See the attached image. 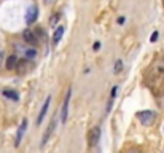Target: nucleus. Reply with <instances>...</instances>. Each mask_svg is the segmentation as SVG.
Segmentation results:
<instances>
[{
	"label": "nucleus",
	"instance_id": "f257e3e1",
	"mask_svg": "<svg viewBox=\"0 0 164 153\" xmlns=\"http://www.w3.org/2000/svg\"><path fill=\"white\" fill-rule=\"evenodd\" d=\"M137 118L140 120V123L143 126H151V124L155 123L156 115H155V112H151V110H145V112H139Z\"/></svg>",
	"mask_w": 164,
	"mask_h": 153
},
{
	"label": "nucleus",
	"instance_id": "f03ea898",
	"mask_svg": "<svg viewBox=\"0 0 164 153\" xmlns=\"http://www.w3.org/2000/svg\"><path fill=\"white\" fill-rule=\"evenodd\" d=\"M70 96H72V89L67 91L66 99H64V104H62V108H61V121H62V123H66V121H67V115H69V102H70Z\"/></svg>",
	"mask_w": 164,
	"mask_h": 153
},
{
	"label": "nucleus",
	"instance_id": "7ed1b4c3",
	"mask_svg": "<svg viewBox=\"0 0 164 153\" xmlns=\"http://www.w3.org/2000/svg\"><path fill=\"white\" fill-rule=\"evenodd\" d=\"M56 123H57V117L54 115L53 117V120H51V123H50V126H48V129L45 131V134H43V137H42V145H45L48 140H50V137H51V134L54 132V129H56Z\"/></svg>",
	"mask_w": 164,
	"mask_h": 153
},
{
	"label": "nucleus",
	"instance_id": "20e7f679",
	"mask_svg": "<svg viewBox=\"0 0 164 153\" xmlns=\"http://www.w3.org/2000/svg\"><path fill=\"white\" fill-rule=\"evenodd\" d=\"M22 38H24V42L26 43H29V45H35L38 40H37V35H35V32H32L30 29H26L22 32Z\"/></svg>",
	"mask_w": 164,
	"mask_h": 153
},
{
	"label": "nucleus",
	"instance_id": "39448f33",
	"mask_svg": "<svg viewBox=\"0 0 164 153\" xmlns=\"http://www.w3.org/2000/svg\"><path fill=\"white\" fill-rule=\"evenodd\" d=\"M26 128H27V120L24 118L22 123H21V126H19V129H18V132H16V140H15V145H16V147L21 144L22 136H24V132H26Z\"/></svg>",
	"mask_w": 164,
	"mask_h": 153
},
{
	"label": "nucleus",
	"instance_id": "423d86ee",
	"mask_svg": "<svg viewBox=\"0 0 164 153\" xmlns=\"http://www.w3.org/2000/svg\"><path fill=\"white\" fill-rule=\"evenodd\" d=\"M50 102H51V96H48L46 101H45V104H43V107H42V110H40V113H38V118H37V124H42L43 118H45V115H46V112H48V107H50Z\"/></svg>",
	"mask_w": 164,
	"mask_h": 153
},
{
	"label": "nucleus",
	"instance_id": "0eeeda50",
	"mask_svg": "<svg viewBox=\"0 0 164 153\" xmlns=\"http://www.w3.org/2000/svg\"><path fill=\"white\" fill-rule=\"evenodd\" d=\"M35 19H37V6L32 5L29 10H27L26 21H27V24H32V22H35Z\"/></svg>",
	"mask_w": 164,
	"mask_h": 153
},
{
	"label": "nucleus",
	"instance_id": "6e6552de",
	"mask_svg": "<svg viewBox=\"0 0 164 153\" xmlns=\"http://www.w3.org/2000/svg\"><path fill=\"white\" fill-rule=\"evenodd\" d=\"M99 137H100V128H94L93 131L89 132V145H91V147L97 144Z\"/></svg>",
	"mask_w": 164,
	"mask_h": 153
},
{
	"label": "nucleus",
	"instance_id": "1a4fd4ad",
	"mask_svg": "<svg viewBox=\"0 0 164 153\" xmlns=\"http://www.w3.org/2000/svg\"><path fill=\"white\" fill-rule=\"evenodd\" d=\"M16 64H18V57H16L15 54H11V56L6 57V61H5V67H6L8 70L16 69Z\"/></svg>",
	"mask_w": 164,
	"mask_h": 153
},
{
	"label": "nucleus",
	"instance_id": "9d476101",
	"mask_svg": "<svg viewBox=\"0 0 164 153\" xmlns=\"http://www.w3.org/2000/svg\"><path fill=\"white\" fill-rule=\"evenodd\" d=\"M62 35H64V27L59 26V29H56V32H54V35H53V43L54 45L59 43V40L62 38Z\"/></svg>",
	"mask_w": 164,
	"mask_h": 153
},
{
	"label": "nucleus",
	"instance_id": "9b49d317",
	"mask_svg": "<svg viewBox=\"0 0 164 153\" xmlns=\"http://www.w3.org/2000/svg\"><path fill=\"white\" fill-rule=\"evenodd\" d=\"M3 96L8 97V99H11V101H18L19 99L18 93H15V91H11V89H3Z\"/></svg>",
	"mask_w": 164,
	"mask_h": 153
},
{
	"label": "nucleus",
	"instance_id": "f8f14e48",
	"mask_svg": "<svg viewBox=\"0 0 164 153\" xmlns=\"http://www.w3.org/2000/svg\"><path fill=\"white\" fill-rule=\"evenodd\" d=\"M35 56H37V51L33 50V48H29V50H26V57H27V59H33Z\"/></svg>",
	"mask_w": 164,
	"mask_h": 153
},
{
	"label": "nucleus",
	"instance_id": "ddd939ff",
	"mask_svg": "<svg viewBox=\"0 0 164 153\" xmlns=\"http://www.w3.org/2000/svg\"><path fill=\"white\" fill-rule=\"evenodd\" d=\"M123 70V61L121 59H118L117 62H115V69H113V72L115 73H119Z\"/></svg>",
	"mask_w": 164,
	"mask_h": 153
},
{
	"label": "nucleus",
	"instance_id": "4468645a",
	"mask_svg": "<svg viewBox=\"0 0 164 153\" xmlns=\"http://www.w3.org/2000/svg\"><path fill=\"white\" fill-rule=\"evenodd\" d=\"M59 18H61V13H54V16L51 18V21H50V24L53 26V27H56L57 21H59Z\"/></svg>",
	"mask_w": 164,
	"mask_h": 153
},
{
	"label": "nucleus",
	"instance_id": "2eb2a0df",
	"mask_svg": "<svg viewBox=\"0 0 164 153\" xmlns=\"http://www.w3.org/2000/svg\"><path fill=\"white\" fill-rule=\"evenodd\" d=\"M3 61H5V54H3L2 51H0V66L3 64Z\"/></svg>",
	"mask_w": 164,
	"mask_h": 153
},
{
	"label": "nucleus",
	"instance_id": "dca6fc26",
	"mask_svg": "<svg viewBox=\"0 0 164 153\" xmlns=\"http://www.w3.org/2000/svg\"><path fill=\"white\" fill-rule=\"evenodd\" d=\"M156 38H158V32H153V35H151V42H156Z\"/></svg>",
	"mask_w": 164,
	"mask_h": 153
},
{
	"label": "nucleus",
	"instance_id": "f3484780",
	"mask_svg": "<svg viewBox=\"0 0 164 153\" xmlns=\"http://www.w3.org/2000/svg\"><path fill=\"white\" fill-rule=\"evenodd\" d=\"M93 48H94L96 51H97L99 48H100V43H99V42H96V43H94V46H93Z\"/></svg>",
	"mask_w": 164,
	"mask_h": 153
},
{
	"label": "nucleus",
	"instance_id": "a211bd4d",
	"mask_svg": "<svg viewBox=\"0 0 164 153\" xmlns=\"http://www.w3.org/2000/svg\"><path fill=\"white\" fill-rule=\"evenodd\" d=\"M163 6H164V0H163Z\"/></svg>",
	"mask_w": 164,
	"mask_h": 153
},
{
	"label": "nucleus",
	"instance_id": "6ab92c4d",
	"mask_svg": "<svg viewBox=\"0 0 164 153\" xmlns=\"http://www.w3.org/2000/svg\"><path fill=\"white\" fill-rule=\"evenodd\" d=\"M46 2H51V0H46Z\"/></svg>",
	"mask_w": 164,
	"mask_h": 153
}]
</instances>
